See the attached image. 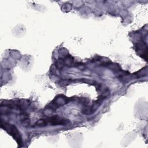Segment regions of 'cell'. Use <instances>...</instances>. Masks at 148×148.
<instances>
[{"label": "cell", "mask_w": 148, "mask_h": 148, "mask_svg": "<svg viewBox=\"0 0 148 148\" xmlns=\"http://www.w3.org/2000/svg\"><path fill=\"white\" fill-rule=\"evenodd\" d=\"M69 121H68V120L66 119L59 117L58 116H54L39 120L35 124V125L37 127H45L48 124H50L51 125H65L69 124Z\"/></svg>", "instance_id": "6da1fadb"}, {"label": "cell", "mask_w": 148, "mask_h": 148, "mask_svg": "<svg viewBox=\"0 0 148 148\" xmlns=\"http://www.w3.org/2000/svg\"><path fill=\"white\" fill-rule=\"evenodd\" d=\"M1 125L2 128H3L14 139L18 146L21 147L23 146V140L17 128L14 125L2 121Z\"/></svg>", "instance_id": "7a4b0ae2"}, {"label": "cell", "mask_w": 148, "mask_h": 148, "mask_svg": "<svg viewBox=\"0 0 148 148\" xmlns=\"http://www.w3.org/2000/svg\"><path fill=\"white\" fill-rule=\"evenodd\" d=\"M21 116V121H22L23 124H28L29 123V119H28V116L27 113H23L22 114H20Z\"/></svg>", "instance_id": "3957f363"}]
</instances>
